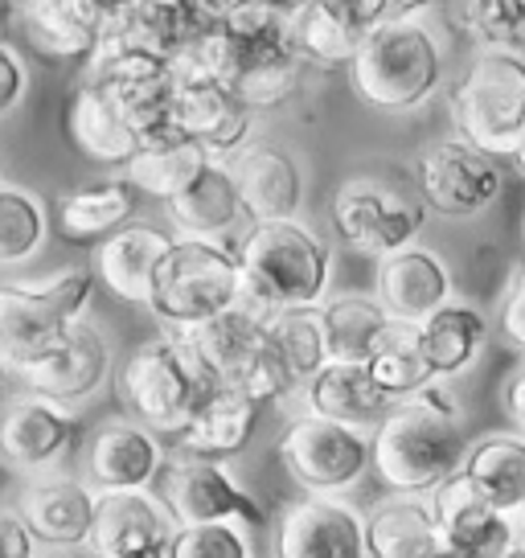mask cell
<instances>
[{
  "instance_id": "cell-14",
  "label": "cell",
  "mask_w": 525,
  "mask_h": 558,
  "mask_svg": "<svg viewBox=\"0 0 525 558\" xmlns=\"http://www.w3.org/2000/svg\"><path fill=\"white\" fill-rule=\"evenodd\" d=\"M427 501H431V513H436L439 538H443V546H448L452 555L505 558L509 550L522 546L517 518L501 513L464 472H455L452 481L439 485Z\"/></svg>"
},
{
  "instance_id": "cell-31",
  "label": "cell",
  "mask_w": 525,
  "mask_h": 558,
  "mask_svg": "<svg viewBox=\"0 0 525 558\" xmlns=\"http://www.w3.org/2000/svg\"><path fill=\"white\" fill-rule=\"evenodd\" d=\"M169 218L185 230V239H213L246 222L243 193L230 173V160H210L185 193L169 202Z\"/></svg>"
},
{
  "instance_id": "cell-26",
  "label": "cell",
  "mask_w": 525,
  "mask_h": 558,
  "mask_svg": "<svg viewBox=\"0 0 525 558\" xmlns=\"http://www.w3.org/2000/svg\"><path fill=\"white\" fill-rule=\"evenodd\" d=\"M262 418V402H255L243 390H218L190 427L169 444V456H193V460H210V464H227L234 456L246 452V444L255 439Z\"/></svg>"
},
{
  "instance_id": "cell-29",
  "label": "cell",
  "mask_w": 525,
  "mask_h": 558,
  "mask_svg": "<svg viewBox=\"0 0 525 558\" xmlns=\"http://www.w3.org/2000/svg\"><path fill=\"white\" fill-rule=\"evenodd\" d=\"M71 140L78 144V153L95 165L107 169H127L132 160L141 157V140L132 132V123L123 120L120 104L107 90L78 83L71 95Z\"/></svg>"
},
{
  "instance_id": "cell-18",
  "label": "cell",
  "mask_w": 525,
  "mask_h": 558,
  "mask_svg": "<svg viewBox=\"0 0 525 558\" xmlns=\"http://www.w3.org/2000/svg\"><path fill=\"white\" fill-rule=\"evenodd\" d=\"M176 132L202 144L213 160H234L251 144L255 111L218 78H176Z\"/></svg>"
},
{
  "instance_id": "cell-22",
  "label": "cell",
  "mask_w": 525,
  "mask_h": 558,
  "mask_svg": "<svg viewBox=\"0 0 525 558\" xmlns=\"http://www.w3.org/2000/svg\"><path fill=\"white\" fill-rule=\"evenodd\" d=\"M17 25L25 29L29 46L53 62H83L87 66L111 21V4L90 0H37L17 4Z\"/></svg>"
},
{
  "instance_id": "cell-45",
  "label": "cell",
  "mask_w": 525,
  "mask_h": 558,
  "mask_svg": "<svg viewBox=\"0 0 525 558\" xmlns=\"http://www.w3.org/2000/svg\"><path fill=\"white\" fill-rule=\"evenodd\" d=\"M37 538L17 509H0V558H37Z\"/></svg>"
},
{
  "instance_id": "cell-28",
  "label": "cell",
  "mask_w": 525,
  "mask_h": 558,
  "mask_svg": "<svg viewBox=\"0 0 525 558\" xmlns=\"http://www.w3.org/2000/svg\"><path fill=\"white\" fill-rule=\"evenodd\" d=\"M489 313L473 300H452L431 320H423L419 341L436 383H452L460 374H468L476 366V357L485 353V345H489Z\"/></svg>"
},
{
  "instance_id": "cell-46",
  "label": "cell",
  "mask_w": 525,
  "mask_h": 558,
  "mask_svg": "<svg viewBox=\"0 0 525 558\" xmlns=\"http://www.w3.org/2000/svg\"><path fill=\"white\" fill-rule=\"evenodd\" d=\"M505 411H509V418H513V427L525 436V366L517 369V378L509 383V390H505Z\"/></svg>"
},
{
  "instance_id": "cell-15",
  "label": "cell",
  "mask_w": 525,
  "mask_h": 558,
  "mask_svg": "<svg viewBox=\"0 0 525 558\" xmlns=\"http://www.w3.org/2000/svg\"><path fill=\"white\" fill-rule=\"evenodd\" d=\"M169 464V444L136 418H107L87 444V485L107 493H157Z\"/></svg>"
},
{
  "instance_id": "cell-50",
  "label": "cell",
  "mask_w": 525,
  "mask_h": 558,
  "mask_svg": "<svg viewBox=\"0 0 525 558\" xmlns=\"http://www.w3.org/2000/svg\"><path fill=\"white\" fill-rule=\"evenodd\" d=\"M517 530H522V542H525V509H522V518H517Z\"/></svg>"
},
{
  "instance_id": "cell-21",
  "label": "cell",
  "mask_w": 525,
  "mask_h": 558,
  "mask_svg": "<svg viewBox=\"0 0 525 558\" xmlns=\"http://www.w3.org/2000/svg\"><path fill=\"white\" fill-rule=\"evenodd\" d=\"M17 513L41 546H87L99 513V493L74 476H34L17 493Z\"/></svg>"
},
{
  "instance_id": "cell-42",
  "label": "cell",
  "mask_w": 525,
  "mask_h": 558,
  "mask_svg": "<svg viewBox=\"0 0 525 558\" xmlns=\"http://www.w3.org/2000/svg\"><path fill=\"white\" fill-rule=\"evenodd\" d=\"M95 283H99V276L90 267H71V271H58V276L41 279L37 288L71 325H78V320H87V308L90 300H95Z\"/></svg>"
},
{
  "instance_id": "cell-6",
  "label": "cell",
  "mask_w": 525,
  "mask_h": 558,
  "mask_svg": "<svg viewBox=\"0 0 525 558\" xmlns=\"http://www.w3.org/2000/svg\"><path fill=\"white\" fill-rule=\"evenodd\" d=\"M455 136L489 157H513L525 140V53L476 50L448 90Z\"/></svg>"
},
{
  "instance_id": "cell-23",
  "label": "cell",
  "mask_w": 525,
  "mask_h": 558,
  "mask_svg": "<svg viewBox=\"0 0 525 558\" xmlns=\"http://www.w3.org/2000/svg\"><path fill=\"white\" fill-rule=\"evenodd\" d=\"M452 267L427 246H411L403 255L378 263V292L382 308L403 325H423L452 304Z\"/></svg>"
},
{
  "instance_id": "cell-7",
  "label": "cell",
  "mask_w": 525,
  "mask_h": 558,
  "mask_svg": "<svg viewBox=\"0 0 525 558\" xmlns=\"http://www.w3.org/2000/svg\"><path fill=\"white\" fill-rule=\"evenodd\" d=\"M243 304V267L230 246L213 239H176L152 279L148 313L169 332L210 325Z\"/></svg>"
},
{
  "instance_id": "cell-3",
  "label": "cell",
  "mask_w": 525,
  "mask_h": 558,
  "mask_svg": "<svg viewBox=\"0 0 525 558\" xmlns=\"http://www.w3.org/2000/svg\"><path fill=\"white\" fill-rule=\"evenodd\" d=\"M234 255L243 267V308L259 313L262 320L288 308L325 304L333 279V251L300 218L246 227Z\"/></svg>"
},
{
  "instance_id": "cell-12",
  "label": "cell",
  "mask_w": 525,
  "mask_h": 558,
  "mask_svg": "<svg viewBox=\"0 0 525 558\" xmlns=\"http://www.w3.org/2000/svg\"><path fill=\"white\" fill-rule=\"evenodd\" d=\"M415 4L362 0V4H296L292 41L308 66H353L374 29L406 17Z\"/></svg>"
},
{
  "instance_id": "cell-25",
  "label": "cell",
  "mask_w": 525,
  "mask_h": 558,
  "mask_svg": "<svg viewBox=\"0 0 525 558\" xmlns=\"http://www.w3.org/2000/svg\"><path fill=\"white\" fill-rule=\"evenodd\" d=\"M173 243H176L173 234H164V230L152 227V222H132V227H123L120 234H111L107 243L95 246L90 271L99 276V283H103L111 296L148 308L157 267L164 263V255L173 251Z\"/></svg>"
},
{
  "instance_id": "cell-35",
  "label": "cell",
  "mask_w": 525,
  "mask_h": 558,
  "mask_svg": "<svg viewBox=\"0 0 525 558\" xmlns=\"http://www.w3.org/2000/svg\"><path fill=\"white\" fill-rule=\"evenodd\" d=\"M394 316L382 308L378 296H362V292H341V296L325 300V329H329V353L333 362L345 366H366L374 349L382 345Z\"/></svg>"
},
{
  "instance_id": "cell-48",
  "label": "cell",
  "mask_w": 525,
  "mask_h": 558,
  "mask_svg": "<svg viewBox=\"0 0 525 558\" xmlns=\"http://www.w3.org/2000/svg\"><path fill=\"white\" fill-rule=\"evenodd\" d=\"M513 160H517V169H522V173H525V140H522V144H517V153H513Z\"/></svg>"
},
{
  "instance_id": "cell-17",
  "label": "cell",
  "mask_w": 525,
  "mask_h": 558,
  "mask_svg": "<svg viewBox=\"0 0 525 558\" xmlns=\"http://www.w3.org/2000/svg\"><path fill=\"white\" fill-rule=\"evenodd\" d=\"M230 173L243 193V209L251 227L262 222H296L304 206V165L283 144L251 140L239 157L230 160Z\"/></svg>"
},
{
  "instance_id": "cell-36",
  "label": "cell",
  "mask_w": 525,
  "mask_h": 558,
  "mask_svg": "<svg viewBox=\"0 0 525 558\" xmlns=\"http://www.w3.org/2000/svg\"><path fill=\"white\" fill-rule=\"evenodd\" d=\"M267 341L280 353L283 369L292 374L296 390L304 395V386L313 383L316 374L333 366L329 353V329H325V304L313 308H288V313L267 320Z\"/></svg>"
},
{
  "instance_id": "cell-5",
  "label": "cell",
  "mask_w": 525,
  "mask_h": 558,
  "mask_svg": "<svg viewBox=\"0 0 525 558\" xmlns=\"http://www.w3.org/2000/svg\"><path fill=\"white\" fill-rule=\"evenodd\" d=\"M443 37L427 21V9L415 4L406 17L374 29L350 66L353 90L386 116H406L431 104L443 87Z\"/></svg>"
},
{
  "instance_id": "cell-39",
  "label": "cell",
  "mask_w": 525,
  "mask_h": 558,
  "mask_svg": "<svg viewBox=\"0 0 525 558\" xmlns=\"http://www.w3.org/2000/svg\"><path fill=\"white\" fill-rule=\"evenodd\" d=\"M50 234V218L41 197L17 185H4L0 190V267H17L29 263L46 246Z\"/></svg>"
},
{
  "instance_id": "cell-51",
  "label": "cell",
  "mask_w": 525,
  "mask_h": 558,
  "mask_svg": "<svg viewBox=\"0 0 525 558\" xmlns=\"http://www.w3.org/2000/svg\"><path fill=\"white\" fill-rule=\"evenodd\" d=\"M436 558H460V555H452V550H448V546H443V550H439Z\"/></svg>"
},
{
  "instance_id": "cell-2",
  "label": "cell",
  "mask_w": 525,
  "mask_h": 558,
  "mask_svg": "<svg viewBox=\"0 0 525 558\" xmlns=\"http://www.w3.org/2000/svg\"><path fill=\"white\" fill-rule=\"evenodd\" d=\"M464 411L448 383L399 402L374 432V472L394 497H431L464 469Z\"/></svg>"
},
{
  "instance_id": "cell-16",
  "label": "cell",
  "mask_w": 525,
  "mask_h": 558,
  "mask_svg": "<svg viewBox=\"0 0 525 558\" xmlns=\"http://www.w3.org/2000/svg\"><path fill=\"white\" fill-rule=\"evenodd\" d=\"M271 550L276 558H369L366 518L341 497H304L283 509Z\"/></svg>"
},
{
  "instance_id": "cell-30",
  "label": "cell",
  "mask_w": 525,
  "mask_h": 558,
  "mask_svg": "<svg viewBox=\"0 0 525 558\" xmlns=\"http://www.w3.org/2000/svg\"><path fill=\"white\" fill-rule=\"evenodd\" d=\"M181 337L202 357V366L218 378V386H239L243 374L251 369V362L259 357V349L267 345V320L239 304V308L222 313L210 325L185 329Z\"/></svg>"
},
{
  "instance_id": "cell-43",
  "label": "cell",
  "mask_w": 525,
  "mask_h": 558,
  "mask_svg": "<svg viewBox=\"0 0 525 558\" xmlns=\"http://www.w3.org/2000/svg\"><path fill=\"white\" fill-rule=\"evenodd\" d=\"M501 332L525 353V263L505 283V296H501Z\"/></svg>"
},
{
  "instance_id": "cell-47",
  "label": "cell",
  "mask_w": 525,
  "mask_h": 558,
  "mask_svg": "<svg viewBox=\"0 0 525 558\" xmlns=\"http://www.w3.org/2000/svg\"><path fill=\"white\" fill-rule=\"evenodd\" d=\"M9 17H17V13H9V9H0V46H4V25H9Z\"/></svg>"
},
{
  "instance_id": "cell-20",
  "label": "cell",
  "mask_w": 525,
  "mask_h": 558,
  "mask_svg": "<svg viewBox=\"0 0 525 558\" xmlns=\"http://www.w3.org/2000/svg\"><path fill=\"white\" fill-rule=\"evenodd\" d=\"M111 369H115V353H111L103 329H95L90 320H78L66 332V345L58 349L50 362L25 369L21 383L29 386V395H41L58 407H74V402L99 395Z\"/></svg>"
},
{
  "instance_id": "cell-24",
  "label": "cell",
  "mask_w": 525,
  "mask_h": 558,
  "mask_svg": "<svg viewBox=\"0 0 525 558\" xmlns=\"http://www.w3.org/2000/svg\"><path fill=\"white\" fill-rule=\"evenodd\" d=\"M173 530V518L160 506L157 493H107V497H99L87 550L90 558L144 555V550L169 546Z\"/></svg>"
},
{
  "instance_id": "cell-1",
  "label": "cell",
  "mask_w": 525,
  "mask_h": 558,
  "mask_svg": "<svg viewBox=\"0 0 525 558\" xmlns=\"http://www.w3.org/2000/svg\"><path fill=\"white\" fill-rule=\"evenodd\" d=\"M308 70L292 41V9L218 4L213 34L176 58L173 78H218L259 116L296 99Z\"/></svg>"
},
{
  "instance_id": "cell-40",
  "label": "cell",
  "mask_w": 525,
  "mask_h": 558,
  "mask_svg": "<svg viewBox=\"0 0 525 558\" xmlns=\"http://www.w3.org/2000/svg\"><path fill=\"white\" fill-rule=\"evenodd\" d=\"M443 21L476 41V50H509L525 29V0H476L443 9Z\"/></svg>"
},
{
  "instance_id": "cell-33",
  "label": "cell",
  "mask_w": 525,
  "mask_h": 558,
  "mask_svg": "<svg viewBox=\"0 0 525 558\" xmlns=\"http://www.w3.org/2000/svg\"><path fill=\"white\" fill-rule=\"evenodd\" d=\"M369 558H436L443 550L427 497H386L366 513Z\"/></svg>"
},
{
  "instance_id": "cell-52",
  "label": "cell",
  "mask_w": 525,
  "mask_h": 558,
  "mask_svg": "<svg viewBox=\"0 0 525 558\" xmlns=\"http://www.w3.org/2000/svg\"><path fill=\"white\" fill-rule=\"evenodd\" d=\"M0 190H4V185H0Z\"/></svg>"
},
{
  "instance_id": "cell-49",
  "label": "cell",
  "mask_w": 525,
  "mask_h": 558,
  "mask_svg": "<svg viewBox=\"0 0 525 558\" xmlns=\"http://www.w3.org/2000/svg\"><path fill=\"white\" fill-rule=\"evenodd\" d=\"M505 558H525V542H522V546H517V550H509Z\"/></svg>"
},
{
  "instance_id": "cell-8",
  "label": "cell",
  "mask_w": 525,
  "mask_h": 558,
  "mask_svg": "<svg viewBox=\"0 0 525 558\" xmlns=\"http://www.w3.org/2000/svg\"><path fill=\"white\" fill-rule=\"evenodd\" d=\"M329 218H333L341 243H350L353 251L374 255L382 263L390 255H403L411 246H419L415 239L423 230L427 206L419 197L378 181V177H353L333 193Z\"/></svg>"
},
{
  "instance_id": "cell-9",
  "label": "cell",
  "mask_w": 525,
  "mask_h": 558,
  "mask_svg": "<svg viewBox=\"0 0 525 558\" xmlns=\"http://www.w3.org/2000/svg\"><path fill=\"white\" fill-rule=\"evenodd\" d=\"M288 476L313 497H337L374 469V436L320 415H296L280 439Z\"/></svg>"
},
{
  "instance_id": "cell-34",
  "label": "cell",
  "mask_w": 525,
  "mask_h": 558,
  "mask_svg": "<svg viewBox=\"0 0 525 558\" xmlns=\"http://www.w3.org/2000/svg\"><path fill=\"white\" fill-rule=\"evenodd\" d=\"M464 476L473 481L492 506L522 518L525 509V436L522 432H492V436L476 439L468 456H464Z\"/></svg>"
},
{
  "instance_id": "cell-27",
  "label": "cell",
  "mask_w": 525,
  "mask_h": 558,
  "mask_svg": "<svg viewBox=\"0 0 525 558\" xmlns=\"http://www.w3.org/2000/svg\"><path fill=\"white\" fill-rule=\"evenodd\" d=\"M300 399H304V415L333 418V423H345V427H357L369 436L399 407L382 386L369 378L366 366H345V362H333L325 374H316Z\"/></svg>"
},
{
  "instance_id": "cell-13",
  "label": "cell",
  "mask_w": 525,
  "mask_h": 558,
  "mask_svg": "<svg viewBox=\"0 0 525 558\" xmlns=\"http://www.w3.org/2000/svg\"><path fill=\"white\" fill-rule=\"evenodd\" d=\"M78 444V418L71 407L41 399V395H17L0 407V460L9 469L34 476H53L58 464H66Z\"/></svg>"
},
{
  "instance_id": "cell-37",
  "label": "cell",
  "mask_w": 525,
  "mask_h": 558,
  "mask_svg": "<svg viewBox=\"0 0 525 558\" xmlns=\"http://www.w3.org/2000/svg\"><path fill=\"white\" fill-rule=\"evenodd\" d=\"M366 369L394 402L415 399V395H423L427 386L436 383V374L427 366V353H423L419 325H403V320L390 325V332L382 337V345L374 349Z\"/></svg>"
},
{
  "instance_id": "cell-4",
  "label": "cell",
  "mask_w": 525,
  "mask_h": 558,
  "mask_svg": "<svg viewBox=\"0 0 525 558\" xmlns=\"http://www.w3.org/2000/svg\"><path fill=\"white\" fill-rule=\"evenodd\" d=\"M218 390L227 386H218L181 332H160L144 341L115 369V395L127 418L164 436V444H173Z\"/></svg>"
},
{
  "instance_id": "cell-10",
  "label": "cell",
  "mask_w": 525,
  "mask_h": 558,
  "mask_svg": "<svg viewBox=\"0 0 525 558\" xmlns=\"http://www.w3.org/2000/svg\"><path fill=\"white\" fill-rule=\"evenodd\" d=\"M415 197L439 218H476L501 197V160L480 153L460 136L436 140L415 157Z\"/></svg>"
},
{
  "instance_id": "cell-38",
  "label": "cell",
  "mask_w": 525,
  "mask_h": 558,
  "mask_svg": "<svg viewBox=\"0 0 525 558\" xmlns=\"http://www.w3.org/2000/svg\"><path fill=\"white\" fill-rule=\"evenodd\" d=\"M210 153L202 148V144H193V140H176L169 148H157V153H144L136 157L123 177L136 185V193H148V197H157V202H173L176 193H185L197 181V173L210 165Z\"/></svg>"
},
{
  "instance_id": "cell-41",
  "label": "cell",
  "mask_w": 525,
  "mask_h": 558,
  "mask_svg": "<svg viewBox=\"0 0 525 558\" xmlns=\"http://www.w3.org/2000/svg\"><path fill=\"white\" fill-rule=\"evenodd\" d=\"M169 558H251V538L243 525H181Z\"/></svg>"
},
{
  "instance_id": "cell-19",
  "label": "cell",
  "mask_w": 525,
  "mask_h": 558,
  "mask_svg": "<svg viewBox=\"0 0 525 558\" xmlns=\"http://www.w3.org/2000/svg\"><path fill=\"white\" fill-rule=\"evenodd\" d=\"M71 320L41 296L37 283H0V366L25 369L50 362L66 345Z\"/></svg>"
},
{
  "instance_id": "cell-32",
  "label": "cell",
  "mask_w": 525,
  "mask_h": 558,
  "mask_svg": "<svg viewBox=\"0 0 525 558\" xmlns=\"http://www.w3.org/2000/svg\"><path fill=\"white\" fill-rule=\"evenodd\" d=\"M132 214H136V185L127 177L90 181L58 197V227L71 243H107L111 234L136 222Z\"/></svg>"
},
{
  "instance_id": "cell-11",
  "label": "cell",
  "mask_w": 525,
  "mask_h": 558,
  "mask_svg": "<svg viewBox=\"0 0 525 558\" xmlns=\"http://www.w3.org/2000/svg\"><path fill=\"white\" fill-rule=\"evenodd\" d=\"M160 506L169 509L173 525H267V509L259 497H251L227 464L193 460V456H169L157 485Z\"/></svg>"
},
{
  "instance_id": "cell-44",
  "label": "cell",
  "mask_w": 525,
  "mask_h": 558,
  "mask_svg": "<svg viewBox=\"0 0 525 558\" xmlns=\"http://www.w3.org/2000/svg\"><path fill=\"white\" fill-rule=\"evenodd\" d=\"M25 90H29V70L21 62V53L13 46H0V116L17 111Z\"/></svg>"
}]
</instances>
